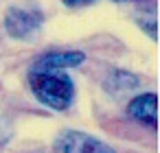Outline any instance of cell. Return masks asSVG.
I'll return each mask as SVG.
<instances>
[{"label": "cell", "mask_w": 160, "mask_h": 153, "mask_svg": "<svg viewBox=\"0 0 160 153\" xmlns=\"http://www.w3.org/2000/svg\"><path fill=\"white\" fill-rule=\"evenodd\" d=\"M29 88L42 105L55 112H66L75 101V83L66 72L29 70Z\"/></svg>", "instance_id": "6da1fadb"}, {"label": "cell", "mask_w": 160, "mask_h": 153, "mask_svg": "<svg viewBox=\"0 0 160 153\" xmlns=\"http://www.w3.org/2000/svg\"><path fill=\"white\" fill-rule=\"evenodd\" d=\"M5 31L16 40H29L33 33H38L44 24V13L38 9H22L11 7L5 13Z\"/></svg>", "instance_id": "7a4b0ae2"}, {"label": "cell", "mask_w": 160, "mask_h": 153, "mask_svg": "<svg viewBox=\"0 0 160 153\" xmlns=\"http://www.w3.org/2000/svg\"><path fill=\"white\" fill-rule=\"evenodd\" d=\"M55 149H57V153H116L103 140H99L90 133L77 131V129L62 131L55 140Z\"/></svg>", "instance_id": "3957f363"}, {"label": "cell", "mask_w": 160, "mask_h": 153, "mask_svg": "<svg viewBox=\"0 0 160 153\" xmlns=\"http://www.w3.org/2000/svg\"><path fill=\"white\" fill-rule=\"evenodd\" d=\"M86 61V55L81 50H48L40 55L31 70L35 72H64L68 68H77Z\"/></svg>", "instance_id": "277c9868"}, {"label": "cell", "mask_w": 160, "mask_h": 153, "mask_svg": "<svg viewBox=\"0 0 160 153\" xmlns=\"http://www.w3.org/2000/svg\"><path fill=\"white\" fill-rule=\"evenodd\" d=\"M127 114L138 125L156 129L158 127V96H156V92H145V94L134 96L127 103Z\"/></svg>", "instance_id": "5b68a950"}, {"label": "cell", "mask_w": 160, "mask_h": 153, "mask_svg": "<svg viewBox=\"0 0 160 153\" xmlns=\"http://www.w3.org/2000/svg\"><path fill=\"white\" fill-rule=\"evenodd\" d=\"M62 2H64L66 7H86V5L94 2V0H62Z\"/></svg>", "instance_id": "8992f818"}, {"label": "cell", "mask_w": 160, "mask_h": 153, "mask_svg": "<svg viewBox=\"0 0 160 153\" xmlns=\"http://www.w3.org/2000/svg\"><path fill=\"white\" fill-rule=\"evenodd\" d=\"M116 2H125V0H116ZM129 2H147V0H129Z\"/></svg>", "instance_id": "52a82bcc"}]
</instances>
